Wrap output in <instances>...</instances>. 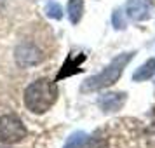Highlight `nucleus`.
I'll return each mask as SVG.
<instances>
[{
	"mask_svg": "<svg viewBox=\"0 0 155 148\" xmlns=\"http://www.w3.org/2000/svg\"><path fill=\"white\" fill-rule=\"evenodd\" d=\"M58 99V87L54 82L47 78H38L33 84H30L25 91V105L30 112L45 113Z\"/></svg>",
	"mask_w": 155,
	"mask_h": 148,
	"instance_id": "obj_1",
	"label": "nucleus"
},
{
	"mask_svg": "<svg viewBox=\"0 0 155 148\" xmlns=\"http://www.w3.org/2000/svg\"><path fill=\"white\" fill-rule=\"evenodd\" d=\"M136 52H122L117 58H113V61L106 66L103 71H99L98 75H92L82 84V91L84 92H94L99 89H105L108 85L115 84L120 78L122 71L127 64L131 63V59L134 58Z\"/></svg>",
	"mask_w": 155,
	"mask_h": 148,
	"instance_id": "obj_2",
	"label": "nucleus"
},
{
	"mask_svg": "<svg viewBox=\"0 0 155 148\" xmlns=\"http://www.w3.org/2000/svg\"><path fill=\"white\" fill-rule=\"evenodd\" d=\"M26 127L16 115H4L0 117V143L4 145H12L26 138Z\"/></svg>",
	"mask_w": 155,
	"mask_h": 148,
	"instance_id": "obj_3",
	"label": "nucleus"
},
{
	"mask_svg": "<svg viewBox=\"0 0 155 148\" xmlns=\"http://www.w3.org/2000/svg\"><path fill=\"white\" fill-rule=\"evenodd\" d=\"M152 4L150 0H129L126 4V14L133 21H145L150 18Z\"/></svg>",
	"mask_w": 155,
	"mask_h": 148,
	"instance_id": "obj_4",
	"label": "nucleus"
},
{
	"mask_svg": "<svg viewBox=\"0 0 155 148\" xmlns=\"http://www.w3.org/2000/svg\"><path fill=\"white\" fill-rule=\"evenodd\" d=\"M16 61L19 66H28V64H37L42 61V54L31 44H21L16 49Z\"/></svg>",
	"mask_w": 155,
	"mask_h": 148,
	"instance_id": "obj_5",
	"label": "nucleus"
},
{
	"mask_svg": "<svg viewBox=\"0 0 155 148\" xmlns=\"http://www.w3.org/2000/svg\"><path fill=\"white\" fill-rule=\"evenodd\" d=\"M126 98H127V94H124V92H115V94L108 92V94H105V96H101L98 99V105L105 112H117V110H120L124 106Z\"/></svg>",
	"mask_w": 155,
	"mask_h": 148,
	"instance_id": "obj_6",
	"label": "nucleus"
},
{
	"mask_svg": "<svg viewBox=\"0 0 155 148\" xmlns=\"http://www.w3.org/2000/svg\"><path fill=\"white\" fill-rule=\"evenodd\" d=\"M85 58H87V56H85L84 52H78L77 56H68V59L63 63L61 71L58 73L56 82H58V80H61V78H66V77H70V75L78 73V71H80V64L85 61Z\"/></svg>",
	"mask_w": 155,
	"mask_h": 148,
	"instance_id": "obj_7",
	"label": "nucleus"
},
{
	"mask_svg": "<svg viewBox=\"0 0 155 148\" xmlns=\"http://www.w3.org/2000/svg\"><path fill=\"white\" fill-rule=\"evenodd\" d=\"M152 77H155V58L148 59L143 66H140L138 70L134 71L133 80L134 82H143V80H148Z\"/></svg>",
	"mask_w": 155,
	"mask_h": 148,
	"instance_id": "obj_8",
	"label": "nucleus"
},
{
	"mask_svg": "<svg viewBox=\"0 0 155 148\" xmlns=\"http://www.w3.org/2000/svg\"><path fill=\"white\" fill-rule=\"evenodd\" d=\"M84 16V0H70L68 2V18L71 25H78Z\"/></svg>",
	"mask_w": 155,
	"mask_h": 148,
	"instance_id": "obj_9",
	"label": "nucleus"
},
{
	"mask_svg": "<svg viewBox=\"0 0 155 148\" xmlns=\"http://www.w3.org/2000/svg\"><path fill=\"white\" fill-rule=\"evenodd\" d=\"M87 134L85 133H82V131H77V133H73L66 140V143H64V146L63 148H82L84 146V143L87 141Z\"/></svg>",
	"mask_w": 155,
	"mask_h": 148,
	"instance_id": "obj_10",
	"label": "nucleus"
},
{
	"mask_svg": "<svg viewBox=\"0 0 155 148\" xmlns=\"http://www.w3.org/2000/svg\"><path fill=\"white\" fill-rule=\"evenodd\" d=\"M45 14L49 16V18H52V19H61L63 18V11L59 7V4H56V2H47Z\"/></svg>",
	"mask_w": 155,
	"mask_h": 148,
	"instance_id": "obj_11",
	"label": "nucleus"
},
{
	"mask_svg": "<svg viewBox=\"0 0 155 148\" xmlns=\"http://www.w3.org/2000/svg\"><path fill=\"white\" fill-rule=\"evenodd\" d=\"M82 148H108V143H106L105 138L92 136V138H87V141L84 143Z\"/></svg>",
	"mask_w": 155,
	"mask_h": 148,
	"instance_id": "obj_12",
	"label": "nucleus"
},
{
	"mask_svg": "<svg viewBox=\"0 0 155 148\" xmlns=\"http://www.w3.org/2000/svg\"><path fill=\"white\" fill-rule=\"evenodd\" d=\"M112 23H113V26H115L117 30L126 28V23H124V19H122V12H120V11H115V12H113Z\"/></svg>",
	"mask_w": 155,
	"mask_h": 148,
	"instance_id": "obj_13",
	"label": "nucleus"
},
{
	"mask_svg": "<svg viewBox=\"0 0 155 148\" xmlns=\"http://www.w3.org/2000/svg\"><path fill=\"white\" fill-rule=\"evenodd\" d=\"M0 2H2V0H0Z\"/></svg>",
	"mask_w": 155,
	"mask_h": 148,
	"instance_id": "obj_14",
	"label": "nucleus"
}]
</instances>
